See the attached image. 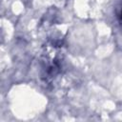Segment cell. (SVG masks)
Returning a JSON list of instances; mask_svg holds the SVG:
<instances>
[{"mask_svg": "<svg viewBox=\"0 0 122 122\" xmlns=\"http://www.w3.org/2000/svg\"><path fill=\"white\" fill-rule=\"evenodd\" d=\"M115 14H116V17H117V20H118L119 24L122 25V1L116 7V9H115Z\"/></svg>", "mask_w": 122, "mask_h": 122, "instance_id": "cell-1", "label": "cell"}]
</instances>
